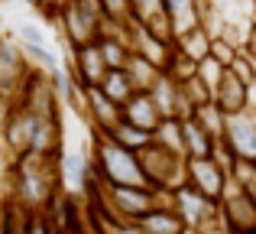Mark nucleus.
Returning <instances> with one entry per match:
<instances>
[{
    "label": "nucleus",
    "instance_id": "nucleus-1",
    "mask_svg": "<svg viewBox=\"0 0 256 234\" xmlns=\"http://www.w3.org/2000/svg\"><path fill=\"white\" fill-rule=\"evenodd\" d=\"M91 169L100 176L104 185H140L150 189L143 176L140 156L126 146H120L110 133H98L91 130Z\"/></svg>",
    "mask_w": 256,
    "mask_h": 234
},
{
    "label": "nucleus",
    "instance_id": "nucleus-2",
    "mask_svg": "<svg viewBox=\"0 0 256 234\" xmlns=\"http://www.w3.org/2000/svg\"><path fill=\"white\" fill-rule=\"evenodd\" d=\"M136 156H140V166H143V176H146V182H150V189L172 192L175 185L185 182V163L188 159L178 156V153H172V150H166L156 140H152L150 146H143Z\"/></svg>",
    "mask_w": 256,
    "mask_h": 234
},
{
    "label": "nucleus",
    "instance_id": "nucleus-3",
    "mask_svg": "<svg viewBox=\"0 0 256 234\" xmlns=\"http://www.w3.org/2000/svg\"><path fill=\"white\" fill-rule=\"evenodd\" d=\"M218 224L224 234H244L256 231V202L253 195H246L237 182H227L224 198L218 202Z\"/></svg>",
    "mask_w": 256,
    "mask_h": 234
},
{
    "label": "nucleus",
    "instance_id": "nucleus-4",
    "mask_svg": "<svg viewBox=\"0 0 256 234\" xmlns=\"http://www.w3.org/2000/svg\"><path fill=\"white\" fill-rule=\"evenodd\" d=\"M169 205L175 208V215L185 221L188 231L208 228V224H218V202L204 198L198 189H192L188 182L175 185V189L169 192Z\"/></svg>",
    "mask_w": 256,
    "mask_h": 234
},
{
    "label": "nucleus",
    "instance_id": "nucleus-5",
    "mask_svg": "<svg viewBox=\"0 0 256 234\" xmlns=\"http://www.w3.org/2000/svg\"><path fill=\"white\" fill-rule=\"evenodd\" d=\"M36 114L26 108L23 101L10 98V108H6V120H4V146L10 156H20L32 146V133H36Z\"/></svg>",
    "mask_w": 256,
    "mask_h": 234
},
{
    "label": "nucleus",
    "instance_id": "nucleus-6",
    "mask_svg": "<svg viewBox=\"0 0 256 234\" xmlns=\"http://www.w3.org/2000/svg\"><path fill=\"white\" fill-rule=\"evenodd\" d=\"M58 33L65 36L68 49H78V46L98 43V36L104 33V23L94 17H88L75 0H65L62 4V17H58Z\"/></svg>",
    "mask_w": 256,
    "mask_h": 234
},
{
    "label": "nucleus",
    "instance_id": "nucleus-7",
    "mask_svg": "<svg viewBox=\"0 0 256 234\" xmlns=\"http://www.w3.org/2000/svg\"><path fill=\"white\" fill-rule=\"evenodd\" d=\"M185 182L192 185V189H198L204 198L220 202L230 176H227V169L214 156H208V159H188L185 163Z\"/></svg>",
    "mask_w": 256,
    "mask_h": 234
},
{
    "label": "nucleus",
    "instance_id": "nucleus-8",
    "mask_svg": "<svg viewBox=\"0 0 256 234\" xmlns=\"http://www.w3.org/2000/svg\"><path fill=\"white\" fill-rule=\"evenodd\" d=\"M68 72L82 88H94V85L104 82L107 75V62L100 56L98 43H88V46H78V49H68Z\"/></svg>",
    "mask_w": 256,
    "mask_h": 234
},
{
    "label": "nucleus",
    "instance_id": "nucleus-9",
    "mask_svg": "<svg viewBox=\"0 0 256 234\" xmlns=\"http://www.w3.org/2000/svg\"><path fill=\"white\" fill-rule=\"evenodd\" d=\"M84 120L98 133H114V127L124 120V111L100 91V85H94V88H84Z\"/></svg>",
    "mask_w": 256,
    "mask_h": 234
},
{
    "label": "nucleus",
    "instance_id": "nucleus-10",
    "mask_svg": "<svg viewBox=\"0 0 256 234\" xmlns=\"http://www.w3.org/2000/svg\"><path fill=\"white\" fill-rule=\"evenodd\" d=\"M30 72V62L23 56V46L0 36V98H13L20 91V82Z\"/></svg>",
    "mask_w": 256,
    "mask_h": 234
},
{
    "label": "nucleus",
    "instance_id": "nucleus-11",
    "mask_svg": "<svg viewBox=\"0 0 256 234\" xmlns=\"http://www.w3.org/2000/svg\"><path fill=\"white\" fill-rule=\"evenodd\" d=\"M220 140L234 150L237 159H253L256 163V111H244V114L227 117Z\"/></svg>",
    "mask_w": 256,
    "mask_h": 234
},
{
    "label": "nucleus",
    "instance_id": "nucleus-12",
    "mask_svg": "<svg viewBox=\"0 0 256 234\" xmlns=\"http://www.w3.org/2000/svg\"><path fill=\"white\" fill-rule=\"evenodd\" d=\"M130 49L140 52V56H146L159 72H162L166 65H169L172 52H175V39H166V36H159V33H152L150 26L133 23L130 26Z\"/></svg>",
    "mask_w": 256,
    "mask_h": 234
},
{
    "label": "nucleus",
    "instance_id": "nucleus-13",
    "mask_svg": "<svg viewBox=\"0 0 256 234\" xmlns=\"http://www.w3.org/2000/svg\"><path fill=\"white\" fill-rule=\"evenodd\" d=\"M214 104H218L227 117L244 114V111H250V88H246V85L227 69L224 78H220V85L214 88Z\"/></svg>",
    "mask_w": 256,
    "mask_h": 234
},
{
    "label": "nucleus",
    "instance_id": "nucleus-14",
    "mask_svg": "<svg viewBox=\"0 0 256 234\" xmlns=\"http://www.w3.org/2000/svg\"><path fill=\"white\" fill-rule=\"evenodd\" d=\"M120 111H124V120H126V124L143 127V130H150V133H156L159 120H162L159 108L152 104V98H150V91H133V95L120 104Z\"/></svg>",
    "mask_w": 256,
    "mask_h": 234
},
{
    "label": "nucleus",
    "instance_id": "nucleus-15",
    "mask_svg": "<svg viewBox=\"0 0 256 234\" xmlns=\"http://www.w3.org/2000/svg\"><path fill=\"white\" fill-rule=\"evenodd\" d=\"M162 4H166V13H169V23H172V39L194 30L208 13L204 0H162Z\"/></svg>",
    "mask_w": 256,
    "mask_h": 234
},
{
    "label": "nucleus",
    "instance_id": "nucleus-16",
    "mask_svg": "<svg viewBox=\"0 0 256 234\" xmlns=\"http://www.w3.org/2000/svg\"><path fill=\"white\" fill-rule=\"evenodd\" d=\"M130 17H133V23L150 26L152 33L172 39V23H169V13H166L162 0H130Z\"/></svg>",
    "mask_w": 256,
    "mask_h": 234
},
{
    "label": "nucleus",
    "instance_id": "nucleus-17",
    "mask_svg": "<svg viewBox=\"0 0 256 234\" xmlns=\"http://www.w3.org/2000/svg\"><path fill=\"white\" fill-rule=\"evenodd\" d=\"M182 140H185V159H208L218 150V140H214L194 117L182 120Z\"/></svg>",
    "mask_w": 256,
    "mask_h": 234
},
{
    "label": "nucleus",
    "instance_id": "nucleus-18",
    "mask_svg": "<svg viewBox=\"0 0 256 234\" xmlns=\"http://www.w3.org/2000/svg\"><path fill=\"white\" fill-rule=\"evenodd\" d=\"M136 224L146 234H185V221L175 215V208L169 202H159L156 208H150Z\"/></svg>",
    "mask_w": 256,
    "mask_h": 234
},
{
    "label": "nucleus",
    "instance_id": "nucleus-19",
    "mask_svg": "<svg viewBox=\"0 0 256 234\" xmlns=\"http://www.w3.org/2000/svg\"><path fill=\"white\" fill-rule=\"evenodd\" d=\"M211 43H214V33L208 30L204 23H198L194 30L182 33V36L175 39V49H178L182 56H188V59H194V62H201V59L211 56Z\"/></svg>",
    "mask_w": 256,
    "mask_h": 234
},
{
    "label": "nucleus",
    "instance_id": "nucleus-20",
    "mask_svg": "<svg viewBox=\"0 0 256 234\" xmlns=\"http://www.w3.org/2000/svg\"><path fill=\"white\" fill-rule=\"evenodd\" d=\"M150 98L152 104L159 108L162 117H175V98H178V82L169 78L166 72H159V78L150 85Z\"/></svg>",
    "mask_w": 256,
    "mask_h": 234
},
{
    "label": "nucleus",
    "instance_id": "nucleus-21",
    "mask_svg": "<svg viewBox=\"0 0 256 234\" xmlns=\"http://www.w3.org/2000/svg\"><path fill=\"white\" fill-rule=\"evenodd\" d=\"M124 72L130 75V82H133V88H136V91H150V85L159 78V69H156V65H152L146 56L133 52V49H130V56H126Z\"/></svg>",
    "mask_w": 256,
    "mask_h": 234
},
{
    "label": "nucleus",
    "instance_id": "nucleus-22",
    "mask_svg": "<svg viewBox=\"0 0 256 234\" xmlns=\"http://www.w3.org/2000/svg\"><path fill=\"white\" fill-rule=\"evenodd\" d=\"M100 91H104L110 101H117V104H124L126 98L133 95V82H130V75H126L124 69H107V75H104V82H100Z\"/></svg>",
    "mask_w": 256,
    "mask_h": 234
},
{
    "label": "nucleus",
    "instance_id": "nucleus-23",
    "mask_svg": "<svg viewBox=\"0 0 256 234\" xmlns=\"http://www.w3.org/2000/svg\"><path fill=\"white\" fill-rule=\"evenodd\" d=\"M152 140H156V143H162L166 150L185 156V140H182V120H178V117H162V120H159Z\"/></svg>",
    "mask_w": 256,
    "mask_h": 234
},
{
    "label": "nucleus",
    "instance_id": "nucleus-24",
    "mask_svg": "<svg viewBox=\"0 0 256 234\" xmlns=\"http://www.w3.org/2000/svg\"><path fill=\"white\" fill-rule=\"evenodd\" d=\"M110 137L117 140L120 146L133 150V153H140L143 146H150V143H152V133H150V130H143V127H133V124H126V120H120V124L114 127Z\"/></svg>",
    "mask_w": 256,
    "mask_h": 234
},
{
    "label": "nucleus",
    "instance_id": "nucleus-25",
    "mask_svg": "<svg viewBox=\"0 0 256 234\" xmlns=\"http://www.w3.org/2000/svg\"><path fill=\"white\" fill-rule=\"evenodd\" d=\"M194 120H198V124L204 127V130L211 133L214 140H220V137H224L227 114H224V111H220L214 101H208V104H201V108H194Z\"/></svg>",
    "mask_w": 256,
    "mask_h": 234
},
{
    "label": "nucleus",
    "instance_id": "nucleus-26",
    "mask_svg": "<svg viewBox=\"0 0 256 234\" xmlns=\"http://www.w3.org/2000/svg\"><path fill=\"white\" fill-rule=\"evenodd\" d=\"M23 56H26V62H30L32 69L46 72V75H52V72L62 69V65H58V59L52 56L49 49H46V43H42V46H30V43H23Z\"/></svg>",
    "mask_w": 256,
    "mask_h": 234
},
{
    "label": "nucleus",
    "instance_id": "nucleus-27",
    "mask_svg": "<svg viewBox=\"0 0 256 234\" xmlns=\"http://www.w3.org/2000/svg\"><path fill=\"white\" fill-rule=\"evenodd\" d=\"M224 72H227V65H220L214 56H208V59H201V62H198V72H194V75H198L201 82L214 91L220 85V78H224Z\"/></svg>",
    "mask_w": 256,
    "mask_h": 234
},
{
    "label": "nucleus",
    "instance_id": "nucleus-28",
    "mask_svg": "<svg viewBox=\"0 0 256 234\" xmlns=\"http://www.w3.org/2000/svg\"><path fill=\"white\" fill-rule=\"evenodd\" d=\"M227 69H230L234 75H237L240 82L246 85V88H250V85H256V62H253V59H250V56H246V52H244V46H240L237 59H234V62L227 65Z\"/></svg>",
    "mask_w": 256,
    "mask_h": 234
},
{
    "label": "nucleus",
    "instance_id": "nucleus-29",
    "mask_svg": "<svg viewBox=\"0 0 256 234\" xmlns=\"http://www.w3.org/2000/svg\"><path fill=\"white\" fill-rule=\"evenodd\" d=\"M182 91H185V95H188V101H192L194 108H201V104L214 101V91L208 88V85L201 82L198 75H194V78H188V82H182Z\"/></svg>",
    "mask_w": 256,
    "mask_h": 234
},
{
    "label": "nucleus",
    "instance_id": "nucleus-30",
    "mask_svg": "<svg viewBox=\"0 0 256 234\" xmlns=\"http://www.w3.org/2000/svg\"><path fill=\"white\" fill-rule=\"evenodd\" d=\"M237 52H240V46H237V43H230L227 36H214V43H211V56L218 59L220 65H230L234 59H237Z\"/></svg>",
    "mask_w": 256,
    "mask_h": 234
},
{
    "label": "nucleus",
    "instance_id": "nucleus-31",
    "mask_svg": "<svg viewBox=\"0 0 256 234\" xmlns=\"http://www.w3.org/2000/svg\"><path fill=\"white\" fill-rule=\"evenodd\" d=\"M20 43H30V46H42L46 43V33L32 23H23L20 26Z\"/></svg>",
    "mask_w": 256,
    "mask_h": 234
},
{
    "label": "nucleus",
    "instance_id": "nucleus-32",
    "mask_svg": "<svg viewBox=\"0 0 256 234\" xmlns=\"http://www.w3.org/2000/svg\"><path fill=\"white\" fill-rule=\"evenodd\" d=\"M244 52H246V56H250L253 62H256V23L250 26V30H246V39H244Z\"/></svg>",
    "mask_w": 256,
    "mask_h": 234
},
{
    "label": "nucleus",
    "instance_id": "nucleus-33",
    "mask_svg": "<svg viewBox=\"0 0 256 234\" xmlns=\"http://www.w3.org/2000/svg\"><path fill=\"white\" fill-rule=\"evenodd\" d=\"M244 234H256V231H244Z\"/></svg>",
    "mask_w": 256,
    "mask_h": 234
}]
</instances>
